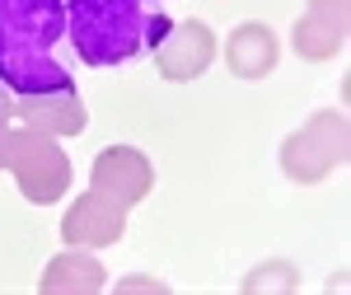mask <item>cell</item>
Instances as JSON below:
<instances>
[{
	"instance_id": "1",
	"label": "cell",
	"mask_w": 351,
	"mask_h": 295,
	"mask_svg": "<svg viewBox=\"0 0 351 295\" xmlns=\"http://www.w3.org/2000/svg\"><path fill=\"white\" fill-rule=\"evenodd\" d=\"M66 0H0V84L19 99L71 94V71L61 66Z\"/></svg>"
},
{
	"instance_id": "2",
	"label": "cell",
	"mask_w": 351,
	"mask_h": 295,
	"mask_svg": "<svg viewBox=\"0 0 351 295\" xmlns=\"http://www.w3.org/2000/svg\"><path fill=\"white\" fill-rule=\"evenodd\" d=\"M164 28L169 19L155 0H66V43L94 71L136 61L164 38Z\"/></svg>"
}]
</instances>
